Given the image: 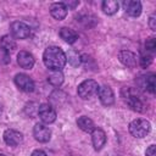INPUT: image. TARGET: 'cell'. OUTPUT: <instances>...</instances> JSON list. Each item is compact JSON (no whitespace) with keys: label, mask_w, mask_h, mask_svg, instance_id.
Listing matches in <instances>:
<instances>
[{"label":"cell","mask_w":156,"mask_h":156,"mask_svg":"<svg viewBox=\"0 0 156 156\" xmlns=\"http://www.w3.org/2000/svg\"><path fill=\"white\" fill-rule=\"evenodd\" d=\"M50 13L55 20H63L67 16V9L63 2H54L50 6Z\"/></svg>","instance_id":"obj_16"},{"label":"cell","mask_w":156,"mask_h":156,"mask_svg":"<svg viewBox=\"0 0 156 156\" xmlns=\"http://www.w3.org/2000/svg\"><path fill=\"white\" fill-rule=\"evenodd\" d=\"M150 122L144 119V118H138L130 122L129 124V132L135 138H144L149 134L150 132Z\"/></svg>","instance_id":"obj_3"},{"label":"cell","mask_w":156,"mask_h":156,"mask_svg":"<svg viewBox=\"0 0 156 156\" xmlns=\"http://www.w3.org/2000/svg\"><path fill=\"white\" fill-rule=\"evenodd\" d=\"M155 17L154 16H151L150 17V20H149V24H150V28L152 29V30H156V24H155Z\"/></svg>","instance_id":"obj_27"},{"label":"cell","mask_w":156,"mask_h":156,"mask_svg":"<svg viewBox=\"0 0 156 156\" xmlns=\"http://www.w3.org/2000/svg\"><path fill=\"white\" fill-rule=\"evenodd\" d=\"M38 115L44 123H52L56 119V111L49 104H41L38 107Z\"/></svg>","instance_id":"obj_6"},{"label":"cell","mask_w":156,"mask_h":156,"mask_svg":"<svg viewBox=\"0 0 156 156\" xmlns=\"http://www.w3.org/2000/svg\"><path fill=\"white\" fill-rule=\"evenodd\" d=\"M15 84L17 85V88L24 93H30L34 90V82L32 80V78L24 73H18L15 77Z\"/></svg>","instance_id":"obj_5"},{"label":"cell","mask_w":156,"mask_h":156,"mask_svg":"<svg viewBox=\"0 0 156 156\" xmlns=\"http://www.w3.org/2000/svg\"><path fill=\"white\" fill-rule=\"evenodd\" d=\"M43 61H44V65L49 69L61 71L67 62V56L61 48L49 46L45 49V51L43 54Z\"/></svg>","instance_id":"obj_1"},{"label":"cell","mask_w":156,"mask_h":156,"mask_svg":"<svg viewBox=\"0 0 156 156\" xmlns=\"http://www.w3.org/2000/svg\"><path fill=\"white\" fill-rule=\"evenodd\" d=\"M17 62L22 68L30 69L34 66V57L28 51H20L17 55Z\"/></svg>","instance_id":"obj_13"},{"label":"cell","mask_w":156,"mask_h":156,"mask_svg":"<svg viewBox=\"0 0 156 156\" xmlns=\"http://www.w3.org/2000/svg\"><path fill=\"white\" fill-rule=\"evenodd\" d=\"M145 156H156V145H150L146 149Z\"/></svg>","instance_id":"obj_25"},{"label":"cell","mask_w":156,"mask_h":156,"mask_svg":"<svg viewBox=\"0 0 156 156\" xmlns=\"http://www.w3.org/2000/svg\"><path fill=\"white\" fill-rule=\"evenodd\" d=\"M60 37H61V39H63L68 44H73L78 39V34L73 29L67 28V27H63L60 29Z\"/></svg>","instance_id":"obj_17"},{"label":"cell","mask_w":156,"mask_h":156,"mask_svg":"<svg viewBox=\"0 0 156 156\" xmlns=\"http://www.w3.org/2000/svg\"><path fill=\"white\" fill-rule=\"evenodd\" d=\"M10 29H11L12 35H13L16 39H26V38H28L29 34H30V28H29V26H27L26 23L20 22V21L12 22Z\"/></svg>","instance_id":"obj_7"},{"label":"cell","mask_w":156,"mask_h":156,"mask_svg":"<svg viewBox=\"0 0 156 156\" xmlns=\"http://www.w3.org/2000/svg\"><path fill=\"white\" fill-rule=\"evenodd\" d=\"M118 58H119V61H121L124 66H127V67L133 68V67L136 66V56H135L134 52H132V51H129V50H122V51H119Z\"/></svg>","instance_id":"obj_14"},{"label":"cell","mask_w":156,"mask_h":156,"mask_svg":"<svg viewBox=\"0 0 156 156\" xmlns=\"http://www.w3.org/2000/svg\"><path fill=\"white\" fill-rule=\"evenodd\" d=\"M91 141H93V146L95 150H100L102 149V146L106 143V134L102 129L100 128H95L91 132Z\"/></svg>","instance_id":"obj_12"},{"label":"cell","mask_w":156,"mask_h":156,"mask_svg":"<svg viewBox=\"0 0 156 156\" xmlns=\"http://www.w3.org/2000/svg\"><path fill=\"white\" fill-rule=\"evenodd\" d=\"M48 82L54 87H60L63 83V74L61 71H51L48 77Z\"/></svg>","instance_id":"obj_20"},{"label":"cell","mask_w":156,"mask_h":156,"mask_svg":"<svg viewBox=\"0 0 156 156\" xmlns=\"http://www.w3.org/2000/svg\"><path fill=\"white\" fill-rule=\"evenodd\" d=\"M0 45L5 51H12L16 49V41L10 35H4L0 40Z\"/></svg>","instance_id":"obj_21"},{"label":"cell","mask_w":156,"mask_h":156,"mask_svg":"<svg viewBox=\"0 0 156 156\" xmlns=\"http://www.w3.org/2000/svg\"><path fill=\"white\" fill-rule=\"evenodd\" d=\"M77 124L78 127L83 130V132H87V133H91L94 129H95V126H94V122L87 117V116H82L77 119Z\"/></svg>","instance_id":"obj_18"},{"label":"cell","mask_w":156,"mask_h":156,"mask_svg":"<svg viewBox=\"0 0 156 156\" xmlns=\"http://www.w3.org/2000/svg\"><path fill=\"white\" fill-rule=\"evenodd\" d=\"M118 2L115 1V0H105L102 2V11L106 13V15H113L118 11Z\"/></svg>","instance_id":"obj_19"},{"label":"cell","mask_w":156,"mask_h":156,"mask_svg":"<svg viewBox=\"0 0 156 156\" xmlns=\"http://www.w3.org/2000/svg\"><path fill=\"white\" fill-rule=\"evenodd\" d=\"M4 140L10 146H17L23 141V135L15 129H6L4 132Z\"/></svg>","instance_id":"obj_10"},{"label":"cell","mask_w":156,"mask_h":156,"mask_svg":"<svg viewBox=\"0 0 156 156\" xmlns=\"http://www.w3.org/2000/svg\"><path fill=\"white\" fill-rule=\"evenodd\" d=\"M123 7H124L126 12L132 17H138L141 13V4H140V1H135V0L124 1L123 2Z\"/></svg>","instance_id":"obj_15"},{"label":"cell","mask_w":156,"mask_h":156,"mask_svg":"<svg viewBox=\"0 0 156 156\" xmlns=\"http://www.w3.org/2000/svg\"><path fill=\"white\" fill-rule=\"evenodd\" d=\"M98 95H99V99H100L101 104L105 105V106H110V105H112L113 101H115L113 91H112V89H111L110 87H107V85L99 87Z\"/></svg>","instance_id":"obj_11"},{"label":"cell","mask_w":156,"mask_h":156,"mask_svg":"<svg viewBox=\"0 0 156 156\" xmlns=\"http://www.w3.org/2000/svg\"><path fill=\"white\" fill-rule=\"evenodd\" d=\"M145 48H146L147 50H150V51H154L155 48H156V40H155V38L147 39L146 43H145Z\"/></svg>","instance_id":"obj_24"},{"label":"cell","mask_w":156,"mask_h":156,"mask_svg":"<svg viewBox=\"0 0 156 156\" xmlns=\"http://www.w3.org/2000/svg\"><path fill=\"white\" fill-rule=\"evenodd\" d=\"M155 74L154 73H149V74H145V76H141L139 77L138 79V84H139V88L154 94L155 93V87H156V83H155Z\"/></svg>","instance_id":"obj_9"},{"label":"cell","mask_w":156,"mask_h":156,"mask_svg":"<svg viewBox=\"0 0 156 156\" xmlns=\"http://www.w3.org/2000/svg\"><path fill=\"white\" fill-rule=\"evenodd\" d=\"M30 156H46V154L43 150H34Z\"/></svg>","instance_id":"obj_28"},{"label":"cell","mask_w":156,"mask_h":156,"mask_svg":"<svg viewBox=\"0 0 156 156\" xmlns=\"http://www.w3.org/2000/svg\"><path fill=\"white\" fill-rule=\"evenodd\" d=\"M67 60H68V61L71 62V65H73V66H78V65L80 63V56H79L78 52H76V51H69Z\"/></svg>","instance_id":"obj_22"},{"label":"cell","mask_w":156,"mask_h":156,"mask_svg":"<svg viewBox=\"0 0 156 156\" xmlns=\"http://www.w3.org/2000/svg\"><path fill=\"white\" fill-rule=\"evenodd\" d=\"M139 61H140V66L144 67V68H146L147 66H150V63H151V61H152V57H151V55H145V54H143V55L140 56Z\"/></svg>","instance_id":"obj_23"},{"label":"cell","mask_w":156,"mask_h":156,"mask_svg":"<svg viewBox=\"0 0 156 156\" xmlns=\"http://www.w3.org/2000/svg\"><path fill=\"white\" fill-rule=\"evenodd\" d=\"M98 90H99V84L93 79H87L78 85L77 93H78L79 98L85 100V99H89L93 95H95L98 93Z\"/></svg>","instance_id":"obj_4"},{"label":"cell","mask_w":156,"mask_h":156,"mask_svg":"<svg viewBox=\"0 0 156 156\" xmlns=\"http://www.w3.org/2000/svg\"><path fill=\"white\" fill-rule=\"evenodd\" d=\"M33 134L35 140L39 143H48L51 138V130L43 123H37L33 129Z\"/></svg>","instance_id":"obj_8"},{"label":"cell","mask_w":156,"mask_h":156,"mask_svg":"<svg viewBox=\"0 0 156 156\" xmlns=\"http://www.w3.org/2000/svg\"><path fill=\"white\" fill-rule=\"evenodd\" d=\"M122 98H123L124 102L133 111L144 112V110H145L144 101L141 100V96L139 95V93L135 89H133V88H123L122 89Z\"/></svg>","instance_id":"obj_2"},{"label":"cell","mask_w":156,"mask_h":156,"mask_svg":"<svg viewBox=\"0 0 156 156\" xmlns=\"http://www.w3.org/2000/svg\"><path fill=\"white\" fill-rule=\"evenodd\" d=\"M65 4V6H66V9L68 10V9H74L76 6H78V4H79V1H66V2H63Z\"/></svg>","instance_id":"obj_26"}]
</instances>
